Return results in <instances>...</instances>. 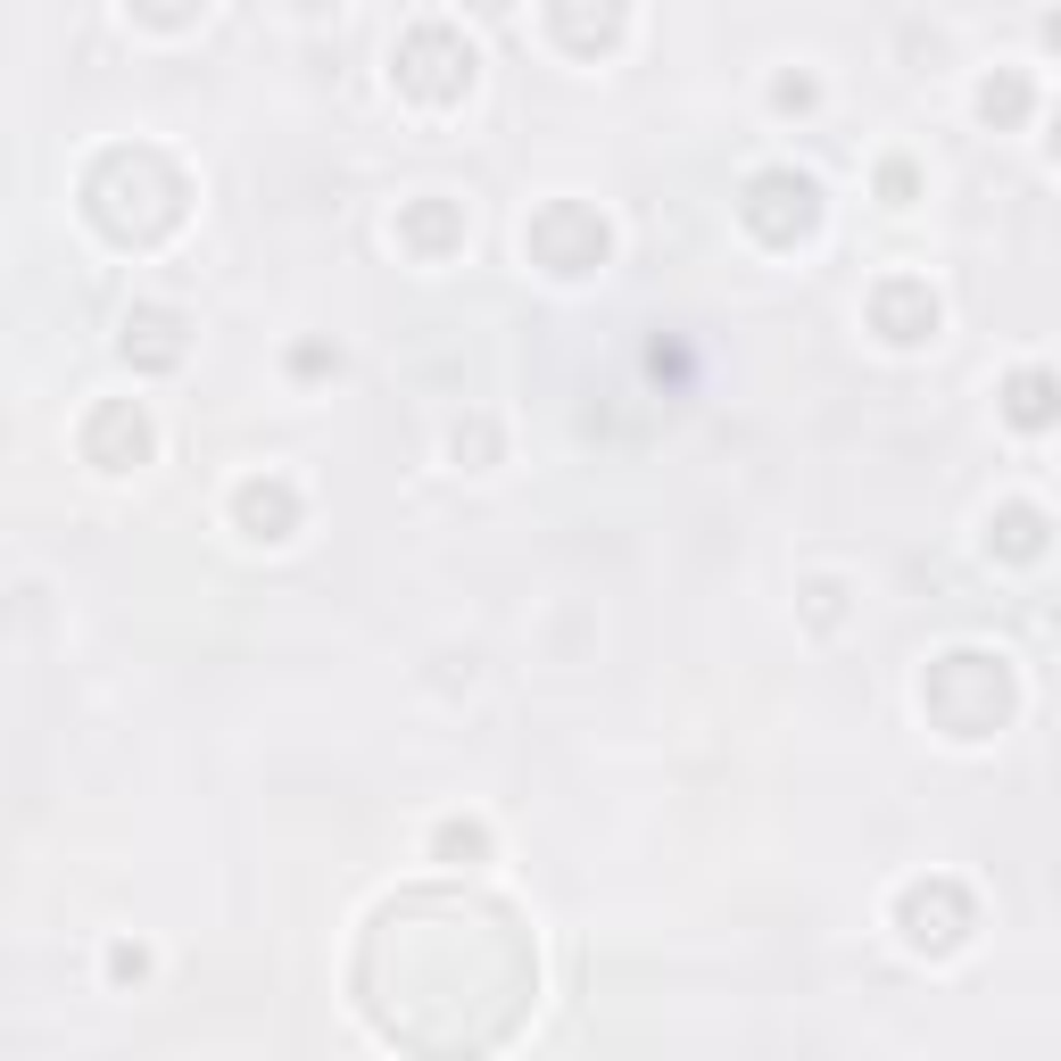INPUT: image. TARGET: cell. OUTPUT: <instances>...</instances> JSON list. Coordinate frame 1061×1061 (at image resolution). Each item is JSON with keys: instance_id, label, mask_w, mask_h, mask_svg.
<instances>
[{"instance_id": "obj_1", "label": "cell", "mask_w": 1061, "mask_h": 1061, "mask_svg": "<svg viewBox=\"0 0 1061 1061\" xmlns=\"http://www.w3.org/2000/svg\"><path fill=\"white\" fill-rule=\"evenodd\" d=\"M1012 415H1020V424H1045V415H1053V382H1037V373H1028L1020 398H1012Z\"/></svg>"}]
</instances>
